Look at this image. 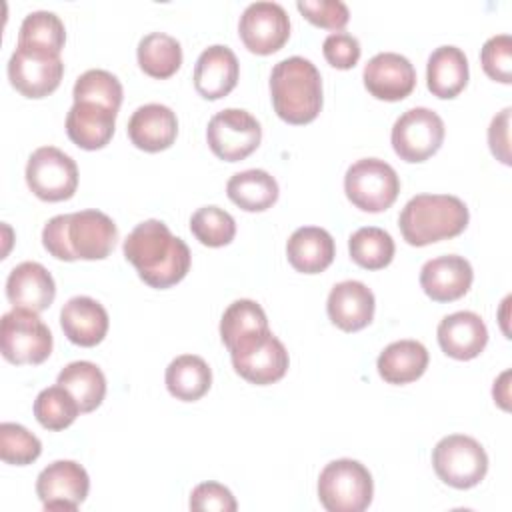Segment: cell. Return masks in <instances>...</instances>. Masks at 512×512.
<instances>
[{
  "label": "cell",
  "mask_w": 512,
  "mask_h": 512,
  "mask_svg": "<svg viewBox=\"0 0 512 512\" xmlns=\"http://www.w3.org/2000/svg\"><path fill=\"white\" fill-rule=\"evenodd\" d=\"M360 42L348 32H332L322 42V54L326 62L338 70L354 68L360 58Z\"/></svg>",
  "instance_id": "obj_41"
},
{
  "label": "cell",
  "mask_w": 512,
  "mask_h": 512,
  "mask_svg": "<svg viewBox=\"0 0 512 512\" xmlns=\"http://www.w3.org/2000/svg\"><path fill=\"white\" fill-rule=\"evenodd\" d=\"M0 350L12 364H42L52 352V332L38 312L12 308L0 320Z\"/></svg>",
  "instance_id": "obj_7"
},
{
  "label": "cell",
  "mask_w": 512,
  "mask_h": 512,
  "mask_svg": "<svg viewBox=\"0 0 512 512\" xmlns=\"http://www.w3.org/2000/svg\"><path fill=\"white\" fill-rule=\"evenodd\" d=\"M42 454V442L22 424L2 422L0 424V458L6 464L26 466Z\"/></svg>",
  "instance_id": "obj_38"
},
{
  "label": "cell",
  "mask_w": 512,
  "mask_h": 512,
  "mask_svg": "<svg viewBox=\"0 0 512 512\" xmlns=\"http://www.w3.org/2000/svg\"><path fill=\"white\" fill-rule=\"evenodd\" d=\"M376 300L372 290L358 280H344L332 286L326 310L332 324L344 332H356L366 328L374 318Z\"/></svg>",
  "instance_id": "obj_18"
},
{
  "label": "cell",
  "mask_w": 512,
  "mask_h": 512,
  "mask_svg": "<svg viewBox=\"0 0 512 512\" xmlns=\"http://www.w3.org/2000/svg\"><path fill=\"white\" fill-rule=\"evenodd\" d=\"M344 192L348 200L364 212H382L390 208L400 192L396 170L380 158H360L344 174Z\"/></svg>",
  "instance_id": "obj_8"
},
{
  "label": "cell",
  "mask_w": 512,
  "mask_h": 512,
  "mask_svg": "<svg viewBox=\"0 0 512 512\" xmlns=\"http://www.w3.org/2000/svg\"><path fill=\"white\" fill-rule=\"evenodd\" d=\"M80 412L74 396L60 384L44 388L34 400V416L46 430L68 428Z\"/></svg>",
  "instance_id": "obj_33"
},
{
  "label": "cell",
  "mask_w": 512,
  "mask_h": 512,
  "mask_svg": "<svg viewBox=\"0 0 512 512\" xmlns=\"http://www.w3.org/2000/svg\"><path fill=\"white\" fill-rule=\"evenodd\" d=\"M66 42V28L58 14L36 10L24 16L18 30V44H34L60 52Z\"/></svg>",
  "instance_id": "obj_37"
},
{
  "label": "cell",
  "mask_w": 512,
  "mask_h": 512,
  "mask_svg": "<svg viewBox=\"0 0 512 512\" xmlns=\"http://www.w3.org/2000/svg\"><path fill=\"white\" fill-rule=\"evenodd\" d=\"M6 296L14 308L42 312L52 304L56 284L52 274L40 262L28 260L10 270L6 280Z\"/></svg>",
  "instance_id": "obj_22"
},
{
  "label": "cell",
  "mask_w": 512,
  "mask_h": 512,
  "mask_svg": "<svg viewBox=\"0 0 512 512\" xmlns=\"http://www.w3.org/2000/svg\"><path fill=\"white\" fill-rule=\"evenodd\" d=\"M106 308L90 296H74L60 310V326L64 336L76 346H96L108 332Z\"/></svg>",
  "instance_id": "obj_23"
},
{
  "label": "cell",
  "mask_w": 512,
  "mask_h": 512,
  "mask_svg": "<svg viewBox=\"0 0 512 512\" xmlns=\"http://www.w3.org/2000/svg\"><path fill=\"white\" fill-rule=\"evenodd\" d=\"M64 64L60 52L34 46L18 44L8 60L10 84L26 98H44L52 94L62 80Z\"/></svg>",
  "instance_id": "obj_9"
},
{
  "label": "cell",
  "mask_w": 512,
  "mask_h": 512,
  "mask_svg": "<svg viewBox=\"0 0 512 512\" xmlns=\"http://www.w3.org/2000/svg\"><path fill=\"white\" fill-rule=\"evenodd\" d=\"M230 360L244 380L266 386L278 382L290 364L288 350L270 332V328L254 330L228 346Z\"/></svg>",
  "instance_id": "obj_5"
},
{
  "label": "cell",
  "mask_w": 512,
  "mask_h": 512,
  "mask_svg": "<svg viewBox=\"0 0 512 512\" xmlns=\"http://www.w3.org/2000/svg\"><path fill=\"white\" fill-rule=\"evenodd\" d=\"M116 114L94 102H74L66 114V134L78 148L100 150L112 140Z\"/></svg>",
  "instance_id": "obj_24"
},
{
  "label": "cell",
  "mask_w": 512,
  "mask_h": 512,
  "mask_svg": "<svg viewBox=\"0 0 512 512\" xmlns=\"http://www.w3.org/2000/svg\"><path fill=\"white\" fill-rule=\"evenodd\" d=\"M140 68L158 80L170 78L182 64L180 42L164 32H150L142 36L136 48Z\"/></svg>",
  "instance_id": "obj_31"
},
{
  "label": "cell",
  "mask_w": 512,
  "mask_h": 512,
  "mask_svg": "<svg viewBox=\"0 0 512 512\" xmlns=\"http://www.w3.org/2000/svg\"><path fill=\"white\" fill-rule=\"evenodd\" d=\"M122 84L120 80L102 68H92L80 74L74 82V102H94L118 112L122 104Z\"/></svg>",
  "instance_id": "obj_34"
},
{
  "label": "cell",
  "mask_w": 512,
  "mask_h": 512,
  "mask_svg": "<svg viewBox=\"0 0 512 512\" xmlns=\"http://www.w3.org/2000/svg\"><path fill=\"white\" fill-rule=\"evenodd\" d=\"M484 72L502 84L512 82V38L510 34H496L488 38L480 50Z\"/></svg>",
  "instance_id": "obj_39"
},
{
  "label": "cell",
  "mask_w": 512,
  "mask_h": 512,
  "mask_svg": "<svg viewBox=\"0 0 512 512\" xmlns=\"http://www.w3.org/2000/svg\"><path fill=\"white\" fill-rule=\"evenodd\" d=\"M348 250L350 258L358 266L366 270H380L392 262L396 246L386 230L378 226H364L348 238Z\"/></svg>",
  "instance_id": "obj_32"
},
{
  "label": "cell",
  "mask_w": 512,
  "mask_h": 512,
  "mask_svg": "<svg viewBox=\"0 0 512 512\" xmlns=\"http://www.w3.org/2000/svg\"><path fill=\"white\" fill-rule=\"evenodd\" d=\"M206 140L210 150L220 160L238 162L258 148L262 140V128L248 110L224 108L210 118Z\"/></svg>",
  "instance_id": "obj_12"
},
{
  "label": "cell",
  "mask_w": 512,
  "mask_h": 512,
  "mask_svg": "<svg viewBox=\"0 0 512 512\" xmlns=\"http://www.w3.org/2000/svg\"><path fill=\"white\" fill-rule=\"evenodd\" d=\"M436 336L442 352L454 360H472L488 344V328L484 320L470 310L444 316Z\"/></svg>",
  "instance_id": "obj_19"
},
{
  "label": "cell",
  "mask_w": 512,
  "mask_h": 512,
  "mask_svg": "<svg viewBox=\"0 0 512 512\" xmlns=\"http://www.w3.org/2000/svg\"><path fill=\"white\" fill-rule=\"evenodd\" d=\"M334 254V238L320 226L296 228L286 242L288 262L302 274H318L326 270L332 264Z\"/></svg>",
  "instance_id": "obj_25"
},
{
  "label": "cell",
  "mask_w": 512,
  "mask_h": 512,
  "mask_svg": "<svg viewBox=\"0 0 512 512\" xmlns=\"http://www.w3.org/2000/svg\"><path fill=\"white\" fill-rule=\"evenodd\" d=\"M178 136V118L164 104H144L128 120L130 142L144 152H160L174 144Z\"/></svg>",
  "instance_id": "obj_21"
},
{
  "label": "cell",
  "mask_w": 512,
  "mask_h": 512,
  "mask_svg": "<svg viewBox=\"0 0 512 512\" xmlns=\"http://www.w3.org/2000/svg\"><path fill=\"white\" fill-rule=\"evenodd\" d=\"M444 120L430 108L416 106L400 114L392 126V148L404 162H424L444 142Z\"/></svg>",
  "instance_id": "obj_10"
},
{
  "label": "cell",
  "mask_w": 512,
  "mask_h": 512,
  "mask_svg": "<svg viewBox=\"0 0 512 512\" xmlns=\"http://www.w3.org/2000/svg\"><path fill=\"white\" fill-rule=\"evenodd\" d=\"M372 496V474L358 460H332L318 476V498L328 512H362L370 506Z\"/></svg>",
  "instance_id": "obj_4"
},
{
  "label": "cell",
  "mask_w": 512,
  "mask_h": 512,
  "mask_svg": "<svg viewBox=\"0 0 512 512\" xmlns=\"http://www.w3.org/2000/svg\"><path fill=\"white\" fill-rule=\"evenodd\" d=\"M124 258L152 288H170L190 270V248L162 220L140 222L124 240Z\"/></svg>",
  "instance_id": "obj_1"
},
{
  "label": "cell",
  "mask_w": 512,
  "mask_h": 512,
  "mask_svg": "<svg viewBox=\"0 0 512 512\" xmlns=\"http://www.w3.org/2000/svg\"><path fill=\"white\" fill-rule=\"evenodd\" d=\"M168 392L182 402L200 400L212 386V370L204 358L196 354L176 356L164 374Z\"/></svg>",
  "instance_id": "obj_28"
},
{
  "label": "cell",
  "mask_w": 512,
  "mask_h": 512,
  "mask_svg": "<svg viewBox=\"0 0 512 512\" xmlns=\"http://www.w3.org/2000/svg\"><path fill=\"white\" fill-rule=\"evenodd\" d=\"M88 490V472L74 460H56L36 478V494L44 510L74 512L86 500Z\"/></svg>",
  "instance_id": "obj_14"
},
{
  "label": "cell",
  "mask_w": 512,
  "mask_h": 512,
  "mask_svg": "<svg viewBox=\"0 0 512 512\" xmlns=\"http://www.w3.org/2000/svg\"><path fill=\"white\" fill-rule=\"evenodd\" d=\"M238 76V58L224 44L208 46L200 52L194 64V88L206 100H218L230 94L238 82Z\"/></svg>",
  "instance_id": "obj_20"
},
{
  "label": "cell",
  "mask_w": 512,
  "mask_h": 512,
  "mask_svg": "<svg viewBox=\"0 0 512 512\" xmlns=\"http://www.w3.org/2000/svg\"><path fill=\"white\" fill-rule=\"evenodd\" d=\"M42 244L58 260H64V262L76 260L68 244V214H58L44 224Z\"/></svg>",
  "instance_id": "obj_43"
},
{
  "label": "cell",
  "mask_w": 512,
  "mask_h": 512,
  "mask_svg": "<svg viewBox=\"0 0 512 512\" xmlns=\"http://www.w3.org/2000/svg\"><path fill=\"white\" fill-rule=\"evenodd\" d=\"M238 508L232 492L218 482H202L190 494V510L234 512Z\"/></svg>",
  "instance_id": "obj_42"
},
{
  "label": "cell",
  "mask_w": 512,
  "mask_h": 512,
  "mask_svg": "<svg viewBox=\"0 0 512 512\" xmlns=\"http://www.w3.org/2000/svg\"><path fill=\"white\" fill-rule=\"evenodd\" d=\"M118 240L114 220L100 210H80L68 214V244L78 260L106 258Z\"/></svg>",
  "instance_id": "obj_16"
},
{
  "label": "cell",
  "mask_w": 512,
  "mask_h": 512,
  "mask_svg": "<svg viewBox=\"0 0 512 512\" xmlns=\"http://www.w3.org/2000/svg\"><path fill=\"white\" fill-rule=\"evenodd\" d=\"M428 350L418 340H396L388 344L378 360L376 368L388 384H408L418 380L428 368Z\"/></svg>",
  "instance_id": "obj_27"
},
{
  "label": "cell",
  "mask_w": 512,
  "mask_h": 512,
  "mask_svg": "<svg viewBox=\"0 0 512 512\" xmlns=\"http://www.w3.org/2000/svg\"><path fill=\"white\" fill-rule=\"evenodd\" d=\"M432 466L444 484L468 490L484 480L488 472V454L472 436L450 434L434 446Z\"/></svg>",
  "instance_id": "obj_6"
},
{
  "label": "cell",
  "mask_w": 512,
  "mask_h": 512,
  "mask_svg": "<svg viewBox=\"0 0 512 512\" xmlns=\"http://www.w3.org/2000/svg\"><path fill=\"white\" fill-rule=\"evenodd\" d=\"M268 328V318L262 306L254 300L240 298L234 300L222 314L220 320V338L226 344V348L236 342L238 338L254 332V330H264Z\"/></svg>",
  "instance_id": "obj_36"
},
{
  "label": "cell",
  "mask_w": 512,
  "mask_h": 512,
  "mask_svg": "<svg viewBox=\"0 0 512 512\" xmlns=\"http://www.w3.org/2000/svg\"><path fill=\"white\" fill-rule=\"evenodd\" d=\"M468 220V208L458 196L418 194L404 204L398 226L410 246H428L458 236Z\"/></svg>",
  "instance_id": "obj_3"
},
{
  "label": "cell",
  "mask_w": 512,
  "mask_h": 512,
  "mask_svg": "<svg viewBox=\"0 0 512 512\" xmlns=\"http://www.w3.org/2000/svg\"><path fill=\"white\" fill-rule=\"evenodd\" d=\"M296 8L316 26L336 30L344 28L350 20L348 6L342 0H298Z\"/></svg>",
  "instance_id": "obj_40"
},
{
  "label": "cell",
  "mask_w": 512,
  "mask_h": 512,
  "mask_svg": "<svg viewBox=\"0 0 512 512\" xmlns=\"http://www.w3.org/2000/svg\"><path fill=\"white\" fill-rule=\"evenodd\" d=\"M56 384L66 388L80 406V412L96 410L106 396L104 372L88 360L66 364L56 378Z\"/></svg>",
  "instance_id": "obj_30"
},
{
  "label": "cell",
  "mask_w": 512,
  "mask_h": 512,
  "mask_svg": "<svg viewBox=\"0 0 512 512\" xmlns=\"http://www.w3.org/2000/svg\"><path fill=\"white\" fill-rule=\"evenodd\" d=\"M270 96L284 122L308 124L322 108V76L308 58H284L270 72Z\"/></svg>",
  "instance_id": "obj_2"
},
{
  "label": "cell",
  "mask_w": 512,
  "mask_h": 512,
  "mask_svg": "<svg viewBox=\"0 0 512 512\" xmlns=\"http://www.w3.org/2000/svg\"><path fill=\"white\" fill-rule=\"evenodd\" d=\"M190 232L200 244L220 248L234 240L236 222L232 214L218 206H202L190 216Z\"/></svg>",
  "instance_id": "obj_35"
},
{
  "label": "cell",
  "mask_w": 512,
  "mask_h": 512,
  "mask_svg": "<svg viewBox=\"0 0 512 512\" xmlns=\"http://www.w3.org/2000/svg\"><path fill=\"white\" fill-rule=\"evenodd\" d=\"M362 80L374 98L398 102L414 90L416 70L412 62L398 52H378L366 62Z\"/></svg>",
  "instance_id": "obj_15"
},
{
  "label": "cell",
  "mask_w": 512,
  "mask_h": 512,
  "mask_svg": "<svg viewBox=\"0 0 512 512\" xmlns=\"http://www.w3.org/2000/svg\"><path fill=\"white\" fill-rule=\"evenodd\" d=\"M510 108H504L500 114H496L488 128V144L492 154L502 162L510 164V140H508V128H510Z\"/></svg>",
  "instance_id": "obj_44"
},
{
  "label": "cell",
  "mask_w": 512,
  "mask_h": 512,
  "mask_svg": "<svg viewBox=\"0 0 512 512\" xmlns=\"http://www.w3.org/2000/svg\"><path fill=\"white\" fill-rule=\"evenodd\" d=\"M26 184L40 200H68L78 186V166L60 148L40 146L28 158Z\"/></svg>",
  "instance_id": "obj_11"
},
{
  "label": "cell",
  "mask_w": 512,
  "mask_h": 512,
  "mask_svg": "<svg viewBox=\"0 0 512 512\" xmlns=\"http://www.w3.org/2000/svg\"><path fill=\"white\" fill-rule=\"evenodd\" d=\"M238 34L244 46L254 54L266 56L278 52L290 36L288 12L278 2H252L240 16Z\"/></svg>",
  "instance_id": "obj_13"
},
{
  "label": "cell",
  "mask_w": 512,
  "mask_h": 512,
  "mask_svg": "<svg viewBox=\"0 0 512 512\" xmlns=\"http://www.w3.org/2000/svg\"><path fill=\"white\" fill-rule=\"evenodd\" d=\"M474 280L470 262L458 254H446L424 262L420 286L434 302H452L462 298Z\"/></svg>",
  "instance_id": "obj_17"
},
{
  "label": "cell",
  "mask_w": 512,
  "mask_h": 512,
  "mask_svg": "<svg viewBox=\"0 0 512 512\" xmlns=\"http://www.w3.org/2000/svg\"><path fill=\"white\" fill-rule=\"evenodd\" d=\"M228 198L246 212L268 210L278 200V182L260 168L236 172L226 184Z\"/></svg>",
  "instance_id": "obj_29"
},
{
  "label": "cell",
  "mask_w": 512,
  "mask_h": 512,
  "mask_svg": "<svg viewBox=\"0 0 512 512\" xmlns=\"http://www.w3.org/2000/svg\"><path fill=\"white\" fill-rule=\"evenodd\" d=\"M468 58L452 44L438 46L428 56L426 84L436 98H454L468 84Z\"/></svg>",
  "instance_id": "obj_26"
}]
</instances>
